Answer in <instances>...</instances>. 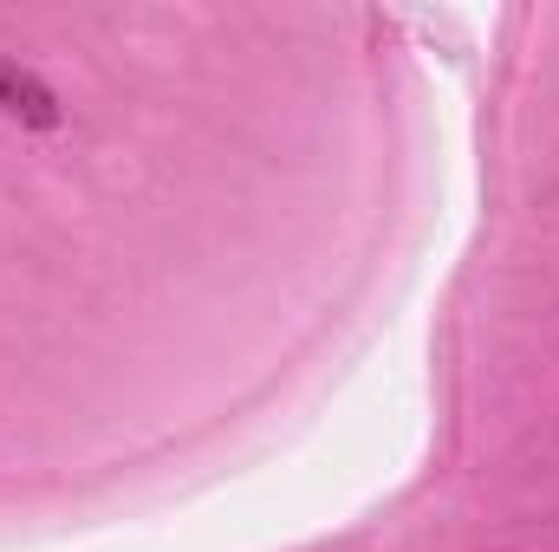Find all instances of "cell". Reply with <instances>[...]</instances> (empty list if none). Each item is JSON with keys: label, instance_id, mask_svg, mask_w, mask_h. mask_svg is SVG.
<instances>
[{"label": "cell", "instance_id": "1", "mask_svg": "<svg viewBox=\"0 0 559 552\" xmlns=\"http://www.w3.org/2000/svg\"><path fill=\"white\" fill-rule=\"evenodd\" d=\"M0 111H7L13 124H26V131H52V124H59V98H52L26 65H13V59H0Z\"/></svg>", "mask_w": 559, "mask_h": 552}]
</instances>
